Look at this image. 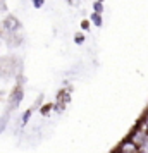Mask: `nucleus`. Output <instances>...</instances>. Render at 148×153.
Segmentation results:
<instances>
[{
  "mask_svg": "<svg viewBox=\"0 0 148 153\" xmlns=\"http://www.w3.org/2000/svg\"><path fill=\"white\" fill-rule=\"evenodd\" d=\"M17 24H19V22H17V19H14V17H9L7 21H5V29H7V31H14V29L17 28Z\"/></svg>",
  "mask_w": 148,
  "mask_h": 153,
  "instance_id": "nucleus-3",
  "label": "nucleus"
},
{
  "mask_svg": "<svg viewBox=\"0 0 148 153\" xmlns=\"http://www.w3.org/2000/svg\"><path fill=\"white\" fill-rule=\"evenodd\" d=\"M91 21L95 22V24H98V26H102V17H100V14H97V12H95V14L91 16Z\"/></svg>",
  "mask_w": 148,
  "mask_h": 153,
  "instance_id": "nucleus-5",
  "label": "nucleus"
},
{
  "mask_svg": "<svg viewBox=\"0 0 148 153\" xmlns=\"http://www.w3.org/2000/svg\"><path fill=\"white\" fill-rule=\"evenodd\" d=\"M29 115H31V110H28V112H26V114H24V117H22V124H26V122H28Z\"/></svg>",
  "mask_w": 148,
  "mask_h": 153,
  "instance_id": "nucleus-8",
  "label": "nucleus"
},
{
  "mask_svg": "<svg viewBox=\"0 0 148 153\" xmlns=\"http://www.w3.org/2000/svg\"><path fill=\"white\" fill-rule=\"evenodd\" d=\"M33 4H35V7H42V5H43V0H33Z\"/></svg>",
  "mask_w": 148,
  "mask_h": 153,
  "instance_id": "nucleus-9",
  "label": "nucleus"
},
{
  "mask_svg": "<svg viewBox=\"0 0 148 153\" xmlns=\"http://www.w3.org/2000/svg\"><path fill=\"white\" fill-rule=\"evenodd\" d=\"M145 139H147V136H145V132H141V131H134L133 136H131V141H133L136 146H140Z\"/></svg>",
  "mask_w": 148,
  "mask_h": 153,
  "instance_id": "nucleus-1",
  "label": "nucleus"
},
{
  "mask_svg": "<svg viewBox=\"0 0 148 153\" xmlns=\"http://www.w3.org/2000/svg\"><path fill=\"white\" fill-rule=\"evenodd\" d=\"M88 26H90V24H88V21H83V22H81V28H83V29H88Z\"/></svg>",
  "mask_w": 148,
  "mask_h": 153,
  "instance_id": "nucleus-10",
  "label": "nucleus"
},
{
  "mask_svg": "<svg viewBox=\"0 0 148 153\" xmlns=\"http://www.w3.org/2000/svg\"><path fill=\"white\" fill-rule=\"evenodd\" d=\"M140 153H148V141L147 139L140 145Z\"/></svg>",
  "mask_w": 148,
  "mask_h": 153,
  "instance_id": "nucleus-6",
  "label": "nucleus"
},
{
  "mask_svg": "<svg viewBox=\"0 0 148 153\" xmlns=\"http://www.w3.org/2000/svg\"><path fill=\"white\" fill-rule=\"evenodd\" d=\"M83 40H85V38H83L81 35H78V36H76V43H83Z\"/></svg>",
  "mask_w": 148,
  "mask_h": 153,
  "instance_id": "nucleus-11",
  "label": "nucleus"
},
{
  "mask_svg": "<svg viewBox=\"0 0 148 153\" xmlns=\"http://www.w3.org/2000/svg\"><path fill=\"white\" fill-rule=\"evenodd\" d=\"M21 100H22V93H21V91H16L14 98H12V107H16V105L19 103Z\"/></svg>",
  "mask_w": 148,
  "mask_h": 153,
  "instance_id": "nucleus-4",
  "label": "nucleus"
},
{
  "mask_svg": "<svg viewBox=\"0 0 148 153\" xmlns=\"http://www.w3.org/2000/svg\"><path fill=\"white\" fill-rule=\"evenodd\" d=\"M93 9H95V12H97V14H100V12L103 10V5H102V2H97V4L93 5Z\"/></svg>",
  "mask_w": 148,
  "mask_h": 153,
  "instance_id": "nucleus-7",
  "label": "nucleus"
},
{
  "mask_svg": "<svg viewBox=\"0 0 148 153\" xmlns=\"http://www.w3.org/2000/svg\"><path fill=\"white\" fill-rule=\"evenodd\" d=\"M120 152L134 153V152H136V145H134L133 141H126V143H122V145H120Z\"/></svg>",
  "mask_w": 148,
  "mask_h": 153,
  "instance_id": "nucleus-2",
  "label": "nucleus"
},
{
  "mask_svg": "<svg viewBox=\"0 0 148 153\" xmlns=\"http://www.w3.org/2000/svg\"><path fill=\"white\" fill-rule=\"evenodd\" d=\"M145 124H147V127H148V117H147V119H145Z\"/></svg>",
  "mask_w": 148,
  "mask_h": 153,
  "instance_id": "nucleus-12",
  "label": "nucleus"
}]
</instances>
